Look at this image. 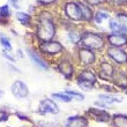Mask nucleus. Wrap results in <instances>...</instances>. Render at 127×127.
Wrapping results in <instances>:
<instances>
[{
    "label": "nucleus",
    "mask_w": 127,
    "mask_h": 127,
    "mask_svg": "<svg viewBox=\"0 0 127 127\" xmlns=\"http://www.w3.org/2000/svg\"><path fill=\"white\" fill-rule=\"evenodd\" d=\"M0 94H1V91H0Z\"/></svg>",
    "instance_id": "obj_36"
},
{
    "label": "nucleus",
    "mask_w": 127,
    "mask_h": 127,
    "mask_svg": "<svg viewBox=\"0 0 127 127\" xmlns=\"http://www.w3.org/2000/svg\"><path fill=\"white\" fill-rule=\"evenodd\" d=\"M12 93L15 97L17 98H23L28 95V88L27 86L21 82V81H15L13 84H12Z\"/></svg>",
    "instance_id": "obj_7"
},
{
    "label": "nucleus",
    "mask_w": 127,
    "mask_h": 127,
    "mask_svg": "<svg viewBox=\"0 0 127 127\" xmlns=\"http://www.w3.org/2000/svg\"><path fill=\"white\" fill-rule=\"evenodd\" d=\"M77 84H79V87L81 88V89H83L84 91H89L93 89V84L91 82H89V81H86V80H77Z\"/></svg>",
    "instance_id": "obj_22"
},
{
    "label": "nucleus",
    "mask_w": 127,
    "mask_h": 127,
    "mask_svg": "<svg viewBox=\"0 0 127 127\" xmlns=\"http://www.w3.org/2000/svg\"><path fill=\"white\" fill-rule=\"evenodd\" d=\"M3 56H5V57H6L7 59H9L10 61H14V59H13V58L10 57V56H8V54H7V53H3Z\"/></svg>",
    "instance_id": "obj_34"
},
{
    "label": "nucleus",
    "mask_w": 127,
    "mask_h": 127,
    "mask_svg": "<svg viewBox=\"0 0 127 127\" xmlns=\"http://www.w3.org/2000/svg\"><path fill=\"white\" fill-rule=\"evenodd\" d=\"M53 1H56V0H39V2L43 3V5H50V3H52Z\"/></svg>",
    "instance_id": "obj_33"
},
{
    "label": "nucleus",
    "mask_w": 127,
    "mask_h": 127,
    "mask_svg": "<svg viewBox=\"0 0 127 127\" xmlns=\"http://www.w3.org/2000/svg\"><path fill=\"white\" fill-rule=\"evenodd\" d=\"M110 29L113 31L114 33H121L124 31V29L120 27V24L118 23L116 20H111L110 21Z\"/></svg>",
    "instance_id": "obj_24"
},
{
    "label": "nucleus",
    "mask_w": 127,
    "mask_h": 127,
    "mask_svg": "<svg viewBox=\"0 0 127 127\" xmlns=\"http://www.w3.org/2000/svg\"><path fill=\"white\" fill-rule=\"evenodd\" d=\"M110 1L116 6H125V5H127V0H110Z\"/></svg>",
    "instance_id": "obj_29"
},
{
    "label": "nucleus",
    "mask_w": 127,
    "mask_h": 127,
    "mask_svg": "<svg viewBox=\"0 0 127 127\" xmlns=\"http://www.w3.org/2000/svg\"><path fill=\"white\" fill-rule=\"evenodd\" d=\"M88 123L83 117L80 116H75V117L68 118V120L66 123L67 127H87Z\"/></svg>",
    "instance_id": "obj_11"
},
{
    "label": "nucleus",
    "mask_w": 127,
    "mask_h": 127,
    "mask_svg": "<svg viewBox=\"0 0 127 127\" xmlns=\"http://www.w3.org/2000/svg\"><path fill=\"white\" fill-rule=\"evenodd\" d=\"M16 19L20 21L22 24H24V26H28V24L30 23V15H28V14H26V13H17Z\"/></svg>",
    "instance_id": "obj_21"
},
{
    "label": "nucleus",
    "mask_w": 127,
    "mask_h": 127,
    "mask_svg": "<svg viewBox=\"0 0 127 127\" xmlns=\"http://www.w3.org/2000/svg\"><path fill=\"white\" fill-rule=\"evenodd\" d=\"M79 58H80L81 63L83 65H89L95 61V54L91 52L89 49L84 47V49H80L79 51Z\"/></svg>",
    "instance_id": "obj_9"
},
{
    "label": "nucleus",
    "mask_w": 127,
    "mask_h": 127,
    "mask_svg": "<svg viewBox=\"0 0 127 127\" xmlns=\"http://www.w3.org/2000/svg\"><path fill=\"white\" fill-rule=\"evenodd\" d=\"M40 50L47 54H57L63 51V46H61V44L58 43V42L50 40V42H44V43L40 45Z\"/></svg>",
    "instance_id": "obj_4"
},
{
    "label": "nucleus",
    "mask_w": 127,
    "mask_h": 127,
    "mask_svg": "<svg viewBox=\"0 0 127 127\" xmlns=\"http://www.w3.org/2000/svg\"><path fill=\"white\" fill-rule=\"evenodd\" d=\"M10 1V3H12V5H13V7L14 8H19V0H9Z\"/></svg>",
    "instance_id": "obj_32"
},
{
    "label": "nucleus",
    "mask_w": 127,
    "mask_h": 127,
    "mask_svg": "<svg viewBox=\"0 0 127 127\" xmlns=\"http://www.w3.org/2000/svg\"><path fill=\"white\" fill-rule=\"evenodd\" d=\"M77 5H79V7H80L81 14H82V19L86 20V21H90L91 19H93V12H91V9L82 2H79Z\"/></svg>",
    "instance_id": "obj_14"
},
{
    "label": "nucleus",
    "mask_w": 127,
    "mask_h": 127,
    "mask_svg": "<svg viewBox=\"0 0 127 127\" xmlns=\"http://www.w3.org/2000/svg\"><path fill=\"white\" fill-rule=\"evenodd\" d=\"M28 54H29V57H30V59L32 60V63L36 65L37 67H39L40 69H44L46 70L47 68H49V66H47L46 64H45V61L42 59V58L38 56V54H36L35 52H33L32 50H28Z\"/></svg>",
    "instance_id": "obj_12"
},
{
    "label": "nucleus",
    "mask_w": 127,
    "mask_h": 127,
    "mask_svg": "<svg viewBox=\"0 0 127 127\" xmlns=\"http://www.w3.org/2000/svg\"><path fill=\"white\" fill-rule=\"evenodd\" d=\"M52 97L53 98H57V99L59 100H63V102H66V103H68V102H70L72 100V98H70L68 95L65 93V94H59V93H56V94H52Z\"/></svg>",
    "instance_id": "obj_25"
},
{
    "label": "nucleus",
    "mask_w": 127,
    "mask_h": 127,
    "mask_svg": "<svg viewBox=\"0 0 127 127\" xmlns=\"http://www.w3.org/2000/svg\"><path fill=\"white\" fill-rule=\"evenodd\" d=\"M94 117H96L98 120L100 121H107L109 119H110V116H109V113H106L105 111L103 110H98V109H91L90 111H89Z\"/></svg>",
    "instance_id": "obj_16"
},
{
    "label": "nucleus",
    "mask_w": 127,
    "mask_h": 127,
    "mask_svg": "<svg viewBox=\"0 0 127 127\" xmlns=\"http://www.w3.org/2000/svg\"><path fill=\"white\" fill-rule=\"evenodd\" d=\"M54 33H56V28L51 15L49 13H42L37 24V37L42 42H50L54 37Z\"/></svg>",
    "instance_id": "obj_1"
},
{
    "label": "nucleus",
    "mask_w": 127,
    "mask_h": 127,
    "mask_svg": "<svg viewBox=\"0 0 127 127\" xmlns=\"http://www.w3.org/2000/svg\"><path fill=\"white\" fill-rule=\"evenodd\" d=\"M81 43L83 44L87 49H95V50L102 49L104 46L103 38L99 35H96V33L93 32L83 33L82 37H81Z\"/></svg>",
    "instance_id": "obj_2"
},
{
    "label": "nucleus",
    "mask_w": 127,
    "mask_h": 127,
    "mask_svg": "<svg viewBox=\"0 0 127 127\" xmlns=\"http://www.w3.org/2000/svg\"><path fill=\"white\" fill-rule=\"evenodd\" d=\"M107 53L114 61L118 64H125L127 61V53L125 51L118 49V47H110L107 50Z\"/></svg>",
    "instance_id": "obj_5"
},
{
    "label": "nucleus",
    "mask_w": 127,
    "mask_h": 127,
    "mask_svg": "<svg viewBox=\"0 0 127 127\" xmlns=\"http://www.w3.org/2000/svg\"><path fill=\"white\" fill-rule=\"evenodd\" d=\"M114 82L117 83V86L123 88L127 87V75L124 73V72H119L117 73V75L114 76Z\"/></svg>",
    "instance_id": "obj_18"
},
{
    "label": "nucleus",
    "mask_w": 127,
    "mask_h": 127,
    "mask_svg": "<svg viewBox=\"0 0 127 127\" xmlns=\"http://www.w3.org/2000/svg\"><path fill=\"white\" fill-rule=\"evenodd\" d=\"M8 15H9V9H8V6L0 7V16L7 17Z\"/></svg>",
    "instance_id": "obj_28"
},
{
    "label": "nucleus",
    "mask_w": 127,
    "mask_h": 127,
    "mask_svg": "<svg viewBox=\"0 0 127 127\" xmlns=\"http://www.w3.org/2000/svg\"><path fill=\"white\" fill-rule=\"evenodd\" d=\"M126 94H127V90H126Z\"/></svg>",
    "instance_id": "obj_35"
},
{
    "label": "nucleus",
    "mask_w": 127,
    "mask_h": 127,
    "mask_svg": "<svg viewBox=\"0 0 127 127\" xmlns=\"http://www.w3.org/2000/svg\"><path fill=\"white\" fill-rule=\"evenodd\" d=\"M40 112L42 113H58L59 112V109H58L57 104L52 102L51 99H44L42 103H40Z\"/></svg>",
    "instance_id": "obj_8"
},
{
    "label": "nucleus",
    "mask_w": 127,
    "mask_h": 127,
    "mask_svg": "<svg viewBox=\"0 0 127 127\" xmlns=\"http://www.w3.org/2000/svg\"><path fill=\"white\" fill-rule=\"evenodd\" d=\"M114 127H127V116L124 114H116L113 117Z\"/></svg>",
    "instance_id": "obj_17"
},
{
    "label": "nucleus",
    "mask_w": 127,
    "mask_h": 127,
    "mask_svg": "<svg viewBox=\"0 0 127 127\" xmlns=\"http://www.w3.org/2000/svg\"><path fill=\"white\" fill-rule=\"evenodd\" d=\"M66 94L68 95L72 99H73V98H75V99H77V100H82V99H83V95H81L80 93H75V91H72V90H67Z\"/></svg>",
    "instance_id": "obj_27"
},
{
    "label": "nucleus",
    "mask_w": 127,
    "mask_h": 127,
    "mask_svg": "<svg viewBox=\"0 0 127 127\" xmlns=\"http://www.w3.org/2000/svg\"><path fill=\"white\" fill-rule=\"evenodd\" d=\"M109 17H110L109 13L104 12V10H98L95 15V21H96V23H102L104 19H109Z\"/></svg>",
    "instance_id": "obj_23"
},
{
    "label": "nucleus",
    "mask_w": 127,
    "mask_h": 127,
    "mask_svg": "<svg viewBox=\"0 0 127 127\" xmlns=\"http://www.w3.org/2000/svg\"><path fill=\"white\" fill-rule=\"evenodd\" d=\"M112 75H113V67L106 61H103L100 64V76L104 79H107V77H111Z\"/></svg>",
    "instance_id": "obj_13"
},
{
    "label": "nucleus",
    "mask_w": 127,
    "mask_h": 127,
    "mask_svg": "<svg viewBox=\"0 0 127 127\" xmlns=\"http://www.w3.org/2000/svg\"><path fill=\"white\" fill-rule=\"evenodd\" d=\"M99 100L100 102H103L105 105H109V104H112V103H119L121 102V98L120 97H117V96H112V95H99Z\"/></svg>",
    "instance_id": "obj_15"
},
{
    "label": "nucleus",
    "mask_w": 127,
    "mask_h": 127,
    "mask_svg": "<svg viewBox=\"0 0 127 127\" xmlns=\"http://www.w3.org/2000/svg\"><path fill=\"white\" fill-rule=\"evenodd\" d=\"M107 40L113 47H120L127 45V37L123 33H111L107 36Z\"/></svg>",
    "instance_id": "obj_6"
},
{
    "label": "nucleus",
    "mask_w": 127,
    "mask_h": 127,
    "mask_svg": "<svg viewBox=\"0 0 127 127\" xmlns=\"http://www.w3.org/2000/svg\"><path fill=\"white\" fill-rule=\"evenodd\" d=\"M105 0H88V3L91 5V6H96V5H99V3H103Z\"/></svg>",
    "instance_id": "obj_30"
},
{
    "label": "nucleus",
    "mask_w": 127,
    "mask_h": 127,
    "mask_svg": "<svg viewBox=\"0 0 127 127\" xmlns=\"http://www.w3.org/2000/svg\"><path fill=\"white\" fill-rule=\"evenodd\" d=\"M0 42H1V45H2L6 50H12V45H10L9 39L7 38L6 36L3 35H0Z\"/></svg>",
    "instance_id": "obj_26"
},
{
    "label": "nucleus",
    "mask_w": 127,
    "mask_h": 127,
    "mask_svg": "<svg viewBox=\"0 0 127 127\" xmlns=\"http://www.w3.org/2000/svg\"><path fill=\"white\" fill-rule=\"evenodd\" d=\"M117 22L120 24V27L124 29V31H127V14H117Z\"/></svg>",
    "instance_id": "obj_20"
},
{
    "label": "nucleus",
    "mask_w": 127,
    "mask_h": 127,
    "mask_svg": "<svg viewBox=\"0 0 127 127\" xmlns=\"http://www.w3.org/2000/svg\"><path fill=\"white\" fill-rule=\"evenodd\" d=\"M7 119V113H5L3 111H0V121H3Z\"/></svg>",
    "instance_id": "obj_31"
},
{
    "label": "nucleus",
    "mask_w": 127,
    "mask_h": 127,
    "mask_svg": "<svg viewBox=\"0 0 127 127\" xmlns=\"http://www.w3.org/2000/svg\"><path fill=\"white\" fill-rule=\"evenodd\" d=\"M58 68H59V72H60L66 79L72 77V75H73V66H72V64H70L69 61H67V60L60 61Z\"/></svg>",
    "instance_id": "obj_10"
},
{
    "label": "nucleus",
    "mask_w": 127,
    "mask_h": 127,
    "mask_svg": "<svg viewBox=\"0 0 127 127\" xmlns=\"http://www.w3.org/2000/svg\"><path fill=\"white\" fill-rule=\"evenodd\" d=\"M65 13L69 19L72 20H81L82 19V14H81L80 7L75 2H67L65 6Z\"/></svg>",
    "instance_id": "obj_3"
},
{
    "label": "nucleus",
    "mask_w": 127,
    "mask_h": 127,
    "mask_svg": "<svg viewBox=\"0 0 127 127\" xmlns=\"http://www.w3.org/2000/svg\"><path fill=\"white\" fill-rule=\"evenodd\" d=\"M79 79H80V80L89 81L91 83H95V82H96V76H95L91 72H89V70H83V72L79 75Z\"/></svg>",
    "instance_id": "obj_19"
}]
</instances>
